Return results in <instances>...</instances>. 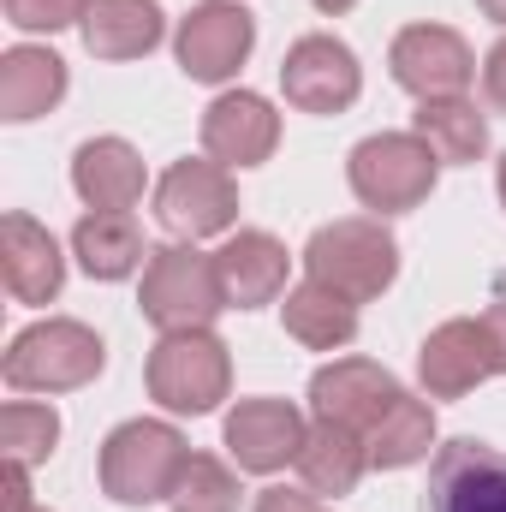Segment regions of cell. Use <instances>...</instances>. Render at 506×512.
Listing matches in <instances>:
<instances>
[{"label": "cell", "instance_id": "6da1fadb", "mask_svg": "<svg viewBox=\"0 0 506 512\" xmlns=\"http://www.w3.org/2000/svg\"><path fill=\"white\" fill-rule=\"evenodd\" d=\"M185 459H191V447H185V435H179L173 423L131 417V423H120V429L102 441V495L120 501V507L173 501Z\"/></svg>", "mask_w": 506, "mask_h": 512}, {"label": "cell", "instance_id": "7a4b0ae2", "mask_svg": "<svg viewBox=\"0 0 506 512\" xmlns=\"http://www.w3.org/2000/svg\"><path fill=\"white\" fill-rule=\"evenodd\" d=\"M102 364H108V346L96 328H84L72 316H48V322H30L24 334H12L6 387L12 393H72V387L96 382Z\"/></svg>", "mask_w": 506, "mask_h": 512}, {"label": "cell", "instance_id": "3957f363", "mask_svg": "<svg viewBox=\"0 0 506 512\" xmlns=\"http://www.w3.org/2000/svg\"><path fill=\"white\" fill-rule=\"evenodd\" d=\"M304 268H310V280L334 286L340 298L370 304L399 274V239L381 221H370V215H346V221H328V227L310 233Z\"/></svg>", "mask_w": 506, "mask_h": 512}, {"label": "cell", "instance_id": "277c9868", "mask_svg": "<svg viewBox=\"0 0 506 512\" xmlns=\"http://www.w3.org/2000/svg\"><path fill=\"white\" fill-rule=\"evenodd\" d=\"M137 304L161 334L209 328L221 310H233L215 256H203L197 245H155L143 262V298Z\"/></svg>", "mask_w": 506, "mask_h": 512}, {"label": "cell", "instance_id": "5b68a950", "mask_svg": "<svg viewBox=\"0 0 506 512\" xmlns=\"http://www.w3.org/2000/svg\"><path fill=\"white\" fill-rule=\"evenodd\" d=\"M149 399L179 411V417H203L227 399L233 387V358H227V340L215 328H185V334H161L155 352H149Z\"/></svg>", "mask_w": 506, "mask_h": 512}, {"label": "cell", "instance_id": "8992f818", "mask_svg": "<svg viewBox=\"0 0 506 512\" xmlns=\"http://www.w3.org/2000/svg\"><path fill=\"white\" fill-rule=\"evenodd\" d=\"M435 167L441 161H435V149L417 131H376V137H364L352 149L346 179H352V191H358L364 209L405 215V209H417L435 191Z\"/></svg>", "mask_w": 506, "mask_h": 512}, {"label": "cell", "instance_id": "52a82bcc", "mask_svg": "<svg viewBox=\"0 0 506 512\" xmlns=\"http://www.w3.org/2000/svg\"><path fill=\"white\" fill-rule=\"evenodd\" d=\"M155 221H161L179 245L233 233V221H239L233 167H221V161H173V167L161 173V185H155Z\"/></svg>", "mask_w": 506, "mask_h": 512}, {"label": "cell", "instance_id": "ba28073f", "mask_svg": "<svg viewBox=\"0 0 506 512\" xmlns=\"http://www.w3.org/2000/svg\"><path fill=\"white\" fill-rule=\"evenodd\" d=\"M393 84L411 90L417 102H441V96H465L477 78V54L459 30L447 24H405L387 48Z\"/></svg>", "mask_w": 506, "mask_h": 512}, {"label": "cell", "instance_id": "9c48e42d", "mask_svg": "<svg viewBox=\"0 0 506 512\" xmlns=\"http://www.w3.org/2000/svg\"><path fill=\"white\" fill-rule=\"evenodd\" d=\"M280 90L298 114H346L364 90V66L340 36H298L280 60Z\"/></svg>", "mask_w": 506, "mask_h": 512}, {"label": "cell", "instance_id": "30bf717a", "mask_svg": "<svg viewBox=\"0 0 506 512\" xmlns=\"http://www.w3.org/2000/svg\"><path fill=\"white\" fill-rule=\"evenodd\" d=\"M256 48V18L233 0H203L179 18V36H173V54L185 66V78L197 84H227Z\"/></svg>", "mask_w": 506, "mask_h": 512}, {"label": "cell", "instance_id": "8fae6325", "mask_svg": "<svg viewBox=\"0 0 506 512\" xmlns=\"http://www.w3.org/2000/svg\"><path fill=\"white\" fill-rule=\"evenodd\" d=\"M429 512H506V453L471 435L435 447Z\"/></svg>", "mask_w": 506, "mask_h": 512}, {"label": "cell", "instance_id": "7c38bea8", "mask_svg": "<svg viewBox=\"0 0 506 512\" xmlns=\"http://www.w3.org/2000/svg\"><path fill=\"white\" fill-rule=\"evenodd\" d=\"M304 435H310V423L292 399H239L227 411V453L239 459V471H256V477L298 465Z\"/></svg>", "mask_w": 506, "mask_h": 512}, {"label": "cell", "instance_id": "4fadbf2b", "mask_svg": "<svg viewBox=\"0 0 506 512\" xmlns=\"http://www.w3.org/2000/svg\"><path fill=\"white\" fill-rule=\"evenodd\" d=\"M399 393H405V387L393 382L381 364H370V358H334V364H322V370L310 376V411L328 417V423H340V429L370 435L376 417L399 399Z\"/></svg>", "mask_w": 506, "mask_h": 512}, {"label": "cell", "instance_id": "5bb4252c", "mask_svg": "<svg viewBox=\"0 0 506 512\" xmlns=\"http://www.w3.org/2000/svg\"><path fill=\"white\" fill-rule=\"evenodd\" d=\"M280 143V114L256 90H227L203 108V149L221 167H262Z\"/></svg>", "mask_w": 506, "mask_h": 512}, {"label": "cell", "instance_id": "9a60e30c", "mask_svg": "<svg viewBox=\"0 0 506 512\" xmlns=\"http://www.w3.org/2000/svg\"><path fill=\"white\" fill-rule=\"evenodd\" d=\"M417 376L429 387V399H459V393H471L477 382H489L495 376V346H489L483 316L477 322L471 316L441 322L423 340V352H417Z\"/></svg>", "mask_w": 506, "mask_h": 512}, {"label": "cell", "instance_id": "2e32d148", "mask_svg": "<svg viewBox=\"0 0 506 512\" xmlns=\"http://www.w3.org/2000/svg\"><path fill=\"white\" fill-rule=\"evenodd\" d=\"M286 245L262 227H239L221 251H215V268H221V286H227V304L233 310H262L286 292Z\"/></svg>", "mask_w": 506, "mask_h": 512}, {"label": "cell", "instance_id": "e0dca14e", "mask_svg": "<svg viewBox=\"0 0 506 512\" xmlns=\"http://www.w3.org/2000/svg\"><path fill=\"white\" fill-rule=\"evenodd\" d=\"M0 268H6V292L18 304H48L66 286V256L54 245V233L30 215L0 221Z\"/></svg>", "mask_w": 506, "mask_h": 512}, {"label": "cell", "instance_id": "ac0fdd59", "mask_svg": "<svg viewBox=\"0 0 506 512\" xmlns=\"http://www.w3.org/2000/svg\"><path fill=\"white\" fill-rule=\"evenodd\" d=\"M72 191L102 209V215H126L131 203L143 197V155L131 149L126 137H90L72 155Z\"/></svg>", "mask_w": 506, "mask_h": 512}, {"label": "cell", "instance_id": "d6986e66", "mask_svg": "<svg viewBox=\"0 0 506 512\" xmlns=\"http://www.w3.org/2000/svg\"><path fill=\"white\" fill-rule=\"evenodd\" d=\"M78 30L96 60H143L167 36V18H161V0H90Z\"/></svg>", "mask_w": 506, "mask_h": 512}, {"label": "cell", "instance_id": "ffe728a7", "mask_svg": "<svg viewBox=\"0 0 506 512\" xmlns=\"http://www.w3.org/2000/svg\"><path fill=\"white\" fill-rule=\"evenodd\" d=\"M364 471H370L364 435H358V429H340V423H328V417H316L310 435H304V447H298V477H304V489L340 501V495H352V489L364 483Z\"/></svg>", "mask_w": 506, "mask_h": 512}, {"label": "cell", "instance_id": "44dd1931", "mask_svg": "<svg viewBox=\"0 0 506 512\" xmlns=\"http://www.w3.org/2000/svg\"><path fill=\"white\" fill-rule=\"evenodd\" d=\"M66 96V60L48 48H6L0 54V120L24 126L42 120Z\"/></svg>", "mask_w": 506, "mask_h": 512}, {"label": "cell", "instance_id": "7402d4cb", "mask_svg": "<svg viewBox=\"0 0 506 512\" xmlns=\"http://www.w3.org/2000/svg\"><path fill=\"white\" fill-rule=\"evenodd\" d=\"M280 322H286V334H292L298 346H310V352H340V346L358 340V304L340 298V292L322 286V280L292 286L286 304H280Z\"/></svg>", "mask_w": 506, "mask_h": 512}, {"label": "cell", "instance_id": "603a6c76", "mask_svg": "<svg viewBox=\"0 0 506 512\" xmlns=\"http://www.w3.org/2000/svg\"><path fill=\"white\" fill-rule=\"evenodd\" d=\"M72 256H78V268H84L90 280H126L149 251H143V233H137L131 215H102V209H90V215L72 227Z\"/></svg>", "mask_w": 506, "mask_h": 512}, {"label": "cell", "instance_id": "cb8c5ba5", "mask_svg": "<svg viewBox=\"0 0 506 512\" xmlns=\"http://www.w3.org/2000/svg\"><path fill=\"white\" fill-rule=\"evenodd\" d=\"M364 447H370L376 471H405V465L429 459V447H435V411L417 393H399L376 417V429L364 435Z\"/></svg>", "mask_w": 506, "mask_h": 512}, {"label": "cell", "instance_id": "d4e9b609", "mask_svg": "<svg viewBox=\"0 0 506 512\" xmlns=\"http://www.w3.org/2000/svg\"><path fill=\"white\" fill-rule=\"evenodd\" d=\"M411 131H417V137L435 149V161H447V167H465V161H477V155L489 149V120H483L477 102H465V96L423 102Z\"/></svg>", "mask_w": 506, "mask_h": 512}, {"label": "cell", "instance_id": "484cf974", "mask_svg": "<svg viewBox=\"0 0 506 512\" xmlns=\"http://www.w3.org/2000/svg\"><path fill=\"white\" fill-rule=\"evenodd\" d=\"M54 441H60V411H54V405L12 399V405L0 411V447H6V459L42 465V459L54 453Z\"/></svg>", "mask_w": 506, "mask_h": 512}, {"label": "cell", "instance_id": "4316f807", "mask_svg": "<svg viewBox=\"0 0 506 512\" xmlns=\"http://www.w3.org/2000/svg\"><path fill=\"white\" fill-rule=\"evenodd\" d=\"M167 507H173V512H239V477H233L221 459L191 453Z\"/></svg>", "mask_w": 506, "mask_h": 512}, {"label": "cell", "instance_id": "83f0119b", "mask_svg": "<svg viewBox=\"0 0 506 512\" xmlns=\"http://www.w3.org/2000/svg\"><path fill=\"white\" fill-rule=\"evenodd\" d=\"M90 0H6V24L18 30H66V24H84Z\"/></svg>", "mask_w": 506, "mask_h": 512}, {"label": "cell", "instance_id": "f1b7e54d", "mask_svg": "<svg viewBox=\"0 0 506 512\" xmlns=\"http://www.w3.org/2000/svg\"><path fill=\"white\" fill-rule=\"evenodd\" d=\"M256 512H322V501L310 489H262L256 495Z\"/></svg>", "mask_w": 506, "mask_h": 512}, {"label": "cell", "instance_id": "f546056e", "mask_svg": "<svg viewBox=\"0 0 506 512\" xmlns=\"http://www.w3.org/2000/svg\"><path fill=\"white\" fill-rule=\"evenodd\" d=\"M483 90H489V102L506 114V36L489 48V60H483Z\"/></svg>", "mask_w": 506, "mask_h": 512}, {"label": "cell", "instance_id": "4dcf8cb0", "mask_svg": "<svg viewBox=\"0 0 506 512\" xmlns=\"http://www.w3.org/2000/svg\"><path fill=\"white\" fill-rule=\"evenodd\" d=\"M483 328H489V346H495V376H506V292L483 310Z\"/></svg>", "mask_w": 506, "mask_h": 512}, {"label": "cell", "instance_id": "1f68e13d", "mask_svg": "<svg viewBox=\"0 0 506 512\" xmlns=\"http://www.w3.org/2000/svg\"><path fill=\"white\" fill-rule=\"evenodd\" d=\"M310 6H316V12H328V18H340V12H352L358 0H310Z\"/></svg>", "mask_w": 506, "mask_h": 512}, {"label": "cell", "instance_id": "d6a6232c", "mask_svg": "<svg viewBox=\"0 0 506 512\" xmlns=\"http://www.w3.org/2000/svg\"><path fill=\"white\" fill-rule=\"evenodd\" d=\"M483 6V18H495V24H506V0H477Z\"/></svg>", "mask_w": 506, "mask_h": 512}, {"label": "cell", "instance_id": "836d02e7", "mask_svg": "<svg viewBox=\"0 0 506 512\" xmlns=\"http://www.w3.org/2000/svg\"><path fill=\"white\" fill-rule=\"evenodd\" d=\"M495 179H501V203H506V155H501V173H495Z\"/></svg>", "mask_w": 506, "mask_h": 512}, {"label": "cell", "instance_id": "e575fe53", "mask_svg": "<svg viewBox=\"0 0 506 512\" xmlns=\"http://www.w3.org/2000/svg\"><path fill=\"white\" fill-rule=\"evenodd\" d=\"M36 512H48V507H36Z\"/></svg>", "mask_w": 506, "mask_h": 512}]
</instances>
